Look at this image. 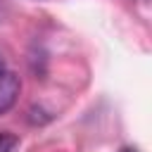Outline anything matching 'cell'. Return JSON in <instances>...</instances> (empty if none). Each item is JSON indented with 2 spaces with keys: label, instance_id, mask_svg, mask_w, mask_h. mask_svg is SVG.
Segmentation results:
<instances>
[{
  "label": "cell",
  "instance_id": "6da1fadb",
  "mask_svg": "<svg viewBox=\"0 0 152 152\" xmlns=\"http://www.w3.org/2000/svg\"><path fill=\"white\" fill-rule=\"evenodd\" d=\"M19 93H21V81H19V76L2 69V71H0V116L7 114V112L17 104Z\"/></svg>",
  "mask_w": 152,
  "mask_h": 152
},
{
  "label": "cell",
  "instance_id": "7a4b0ae2",
  "mask_svg": "<svg viewBox=\"0 0 152 152\" xmlns=\"http://www.w3.org/2000/svg\"><path fill=\"white\" fill-rule=\"evenodd\" d=\"M19 147V138L12 133H0V152H14Z\"/></svg>",
  "mask_w": 152,
  "mask_h": 152
},
{
  "label": "cell",
  "instance_id": "3957f363",
  "mask_svg": "<svg viewBox=\"0 0 152 152\" xmlns=\"http://www.w3.org/2000/svg\"><path fill=\"white\" fill-rule=\"evenodd\" d=\"M119 152H138V150H133V147H121Z\"/></svg>",
  "mask_w": 152,
  "mask_h": 152
},
{
  "label": "cell",
  "instance_id": "277c9868",
  "mask_svg": "<svg viewBox=\"0 0 152 152\" xmlns=\"http://www.w3.org/2000/svg\"><path fill=\"white\" fill-rule=\"evenodd\" d=\"M2 14H5V5H2V0H0V21H2Z\"/></svg>",
  "mask_w": 152,
  "mask_h": 152
},
{
  "label": "cell",
  "instance_id": "5b68a950",
  "mask_svg": "<svg viewBox=\"0 0 152 152\" xmlns=\"http://www.w3.org/2000/svg\"><path fill=\"white\" fill-rule=\"evenodd\" d=\"M2 69H5V62H2V57H0V71H2Z\"/></svg>",
  "mask_w": 152,
  "mask_h": 152
}]
</instances>
